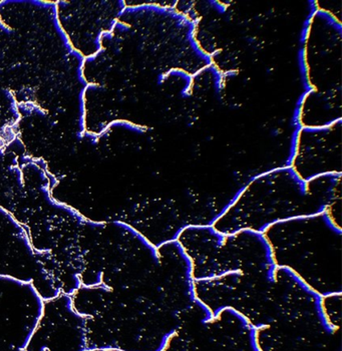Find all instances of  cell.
I'll return each instance as SVG.
<instances>
[{
	"label": "cell",
	"mask_w": 342,
	"mask_h": 351,
	"mask_svg": "<svg viewBox=\"0 0 342 351\" xmlns=\"http://www.w3.org/2000/svg\"><path fill=\"white\" fill-rule=\"evenodd\" d=\"M341 199V175L303 182L290 166L253 178L218 217L213 228L224 235L242 230L263 233L281 221L317 215Z\"/></svg>",
	"instance_id": "1"
},
{
	"label": "cell",
	"mask_w": 342,
	"mask_h": 351,
	"mask_svg": "<svg viewBox=\"0 0 342 351\" xmlns=\"http://www.w3.org/2000/svg\"><path fill=\"white\" fill-rule=\"evenodd\" d=\"M263 235L276 267L287 268L321 298L342 294V229L326 212L275 223Z\"/></svg>",
	"instance_id": "2"
},
{
	"label": "cell",
	"mask_w": 342,
	"mask_h": 351,
	"mask_svg": "<svg viewBox=\"0 0 342 351\" xmlns=\"http://www.w3.org/2000/svg\"><path fill=\"white\" fill-rule=\"evenodd\" d=\"M177 241L191 262L193 281L276 267L263 233L251 230L224 235L212 225L188 226L180 232Z\"/></svg>",
	"instance_id": "3"
},
{
	"label": "cell",
	"mask_w": 342,
	"mask_h": 351,
	"mask_svg": "<svg viewBox=\"0 0 342 351\" xmlns=\"http://www.w3.org/2000/svg\"><path fill=\"white\" fill-rule=\"evenodd\" d=\"M341 23L316 10L309 21L303 47L305 75L311 90H341Z\"/></svg>",
	"instance_id": "4"
},
{
	"label": "cell",
	"mask_w": 342,
	"mask_h": 351,
	"mask_svg": "<svg viewBox=\"0 0 342 351\" xmlns=\"http://www.w3.org/2000/svg\"><path fill=\"white\" fill-rule=\"evenodd\" d=\"M43 302L32 283L0 276V351H25Z\"/></svg>",
	"instance_id": "5"
},
{
	"label": "cell",
	"mask_w": 342,
	"mask_h": 351,
	"mask_svg": "<svg viewBox=\"0 0 342 351\" xmlns=\"http://www.w3.org/2000/svg\"><path fill=\"white\" fill-rule=\"evenodd\" d=\"M342 121L324 128H300L289 166L303 182L342 175Z\"/></svg>",
	"instance_id": "6"
},
{
	"label": "cell",
	"mask_w": 342,
	"mask_h": 351,
	"mask_svg": "<svg viewBox=\"0 0 342 351\" xmlns=\"http://www.w3.org/2000/svg\"><path fill=\"white\" fill-rule=\"evenodd\" d=\"M86 317L73 307L71 296L43 302V312L25 351H88Z\"/></svg>",
	"instance_id": "7"
},
{
	"label": "cell",
	"mask_w": 342,
	"mask_h": 351,
	"mask_svg": "<svg viewBox=\"0 0 342 351\" xmlns=\"http://www.w3.org/2000/svg\"><path fill=\"white\" fill-rule=\"evenodd\" d=\"M45 271L27 229L0 207V276L32 283Z\"/></svg>",
	"instance_id": "8"
},
{
	"label": "cell",
	"mask_w": 342,
	"mask_h": 351,
	"mask_svg": "<svg viewBox=\"0 0 342 351\" xmlns=\"http://www.w3.org/2000/svg\"><path fill=\"white\" fill-rule=\"evenodd\" d=\"M341 90L320 93L310 90L303 97L298 123L302 128H324L342 120Z\"/></svg>",
	"instance_id": "9"
},
{
	"label": "cell",
	"mask_w": 342,
	"mask_h": 351,
	"mask_svg": "<svg viewBox=\"0 0 342 351\" xmlns=\"http://www.w3.org/2000/svg\"><path fill=\"white\" fill-rule=\"evenodd\" d=\"M73 307L77 313L86 318L95 317L105 311L112 301V292L105 285L86 287L81 286L71 295Z\"/></svg>",
	"instance_id": "10"
},
{
	"label": "cell",
	"mask_w": 342,
	"mask_h": 351,
	"mask_svg": "<svg viewBox=\"0 0 342 351\" xmlns=\"http://www.w3.org/2000/svg\"><path fill=\"white\" fill-rule=\"evenodd\" d=\"M342 294H334L321 298V307L329 324L341 328Z\"/></svg>",
	"instance_id": "11"
}]
</instances>
